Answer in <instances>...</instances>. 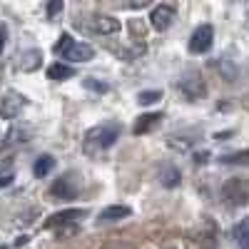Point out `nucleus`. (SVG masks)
Returning a JSON list of instances; mask_svg holds the SVG:
<instances>
[{
  "label": "nucleus",
  "mask_w": 249,
  "mask_h": 249,
  "mask_svg": "<svg viewBox=\"0 0 249 249\" xmlns=\"http://www.w3.org/2000/svg\"><path fill=\"white\" fill-rule=\"evenodd\" d=\"M120 135H122V124L115 122V120H107L102 124L90 127L88 135H85V142H88V147H92V150H110L112 144L120 140Z\"/></svg>",
  "instance_id": "nucleus-1"
},
{
  "label": "nucleus",
  "mask_w": 249,
  "mask_h": 249,
  "mask_svg": "<svg viewBox=\"0 0 249 249\" xmlns=\"http://www.w3.org/2000/svg\"><path fill=\"white\" fill-rule=\"evenodd\" d=\"M222 199L227 207H244L249 202V179L247 177H232L222 187Z\"/></svg>",
  "instance_id": "nucleus-2"
},
{
  "label": "nucleus",
  "mask_w": 249,
  "mask_h": 249,
  "mask_svg": "<svg viewBox=\"0 0 249 249\" xmlns=\"http://www.w3.org/2000/svg\"><path fill=\"white\" fill-rule=\"evenodd\" d=\"M177 90L190 100V102H197L207 95V85L199 72H184L179 80H177Z\"/></svg>",
  "instance_id": "nucleus-3"
},
{
  "label": "nucleus",
  "mask_w": 249,
  "mask_h": 249,
  "mask_svg": "<svg viewBox=\"0 0 249 249\" xmlns=\"http://www.w3.org/2000/svg\"><path fill=\"white\" fill-rule=\"evenodd\" d=\"M82 190V182L77 179L75 172H65V175H60L53 187H50V195L53 197H60V199H75Z\"/></svg>",
  "instance_id": "nucleus-4"
},
{
  "label": "nucleus",
  "mask_w": 249,
  "mask_h": 249,
  "mask_svg": "<svg viewBox=\"0 0 249 249\" xmlns=\"http://www.w3.org/2000/svg\"><path fill=\"white\" fill-rule=\"evenodd\" d=\"M25 105H28V97L23 92L8 90V92H3V97H0V117L3 120H15L20 112L25 110Z\"/></svg>",
  "instance_id": "nucleus-5"
},
{
  "label": "nucleus",
  "mask_w": 249,
  "mask_h": 249,
  "mask_svg": "<svg viewBox=\"0 0 249 249\" xmlns=\"http://www.w3.org/2000/svg\"><path fill=\"white\" fill-rule=\"evenodd\" d=\"M212 43H214V28L212 25H199L190 37V53L192 55H204V53H210Z\"/></svg>",
  "instance_id": "nucleus-6"
},
{
  "label": "nucleus",
  "mask_w": 249,
  "mask_h": 249,
  "mask_svg": "<svg viewBox=\"0 0 249 249\" xmlns=\"http://www.w3.org/2000/svg\"><path fill=\"white\" fill-rule=\"evenodd\" d=\"M175 15H177V13H175V8H172V5H167V3L155 5V8H152V13H150V25H152L155 30L164 33V30H170V28H172Z\"/></svg>",
  "instance_id": "nucleus-7"
},
{
  "label": "nucleus",
  "mask_w": 249,
  "mask_h": 249,
  "mask_svg": "<svg viewBox=\"0 0 249 249\" xmlns=\"http://www.w3.org/2000/svg\"><path fill=\"white\" fill-rule=\"evenodd\" d=\"M88 212L85 210H62V212H55L48 217L45 222V230H60V227H68V224H75L77 219H82Z\"/></svg>",
  "instance_id": "nucleus-8"
},
{
  "label": "nucleus",
  "mask_w": 249,
  "mask_h": 249,
  "mask_svg": "<svg viewBox=\"0 0 249 249\" xmlns=\"http://www.w3.org/2000/svg\"><path fill=\"white\" fill-rule=\"evenodd\" d=\"M40 65H43V53L40 50H23L18 57H15V70L20 72H35Z\"/></svg>",
  "instance_id": "nucleus-9"
},
{
  "label": "nucleus",
  "mask_w": 249,
  "mask_h": 249,
  "mask_svg": "<svg viewBox=\"0 0 249 249\" xmlns=\"http://www.w3.org/2000/svg\"><path fill=\"white\" fill-rule=\"evenodd\" d=\"M62 57L70 62H90L95 57V48L90 43H80V40H72V45L62 53Z\"/></svg>",
  "instance_id": "nucleus-10"
},
{
  "label": "nucleus",
  "mask_w": 249,
  "mask_h": 249,
  "mask_svg": "<svg viewBox=\"0 0 249 249\" xmlns=\"http://www.w3.org/2000/svg\"><path fill=\"white\" fill-rule=\"evenodd\" d=\"M90 28L95 33H100V35H115L122 28V23H120L117 18H112V15H92Z\"/></svg>",
  "instance_id": "nucleus-11"
},
{
  "label": "nucleus",
  "mask_w": 249,
  "mask_h": 249,
  "mask_svg": "<svg viewBox=\"0 0 249 249\" xmlns=\"http://www.w3.org/2000/svg\"><path fill=\"white\" fill-rule=\"evenodd\" d=\"M130 214H132V210L127 204H110V207H105V210L97 214V222L100 224H110V222H120L124 217H130Z\"/></svg>",
  "instance_id": "nucleus-12"
},
{
  "label": "nucleus",
  "mask_w": 249,
  "mask_h": 249,
  "mask_svg": "<svg viewBox=\"0 0 249 249\" xmlns=\"http://www.w3.org/2000/svg\"><path fill=\"white\" fill-rule=\"evenodd\" d=\"M160 120H162V115L160 112H147V115H140L137 120H135V124H132V132L135 135H147V132H152L157 124H160Z\"/></svg>",
  "instance_id": "nucleus-13"
},
{
  "label": "nucleus",
  "mask_w": 249,
  "mask_h": 249,
  "mask_svg": "<svg viewBox=\"0 0 249 249\" xmlns=\"http://www.w3.org/2000/svg\"><path fill=\"white\" fill-rule=\"evenodd\" d=\"M232 242L237 249H249V217L232 227Z\"/></svg>",
  "instance_id": "nucleus-14"
},
{
  "label": "nucleus",
  "mask_w": 249,
  "mask_h": 249,
  "mask_svg": "<svg viewBox=\"0 0 249 249\" xmlns=\"http://www.w3.org/2000/svg\"><path fill=\"white\" fill-rule=\"evenodd\" d=\"M48 77L55 80V82L70 80V77H75V68L72 65H65V62H55V65L48 68Z\"/></svg>",
  "instance_id": "nucleus-15"
},
{
  "label": "nucleus",
  "mask_w": 249,
  "mask_h": 249,
  "mask_svg": "<svg viewBox=\"0 0 249 249\" xmlns=\"http://www.w3.org/2000/svg\"><path fill=\"white\" fill-rule=\"evenodd\" d=\"M53 167H55V157L53 155H40L33 164V175L35 177H48L53 172Z\"/></svg>",
  "instance_id": "nucleus-16"
},
{
  "label": "nucleus",
  "mask_w": 249,
  "mask_h": 249,
  "mask_svg": "<svg viewBox=\"0 0 249 249\" xmlns=\"http://www.w3.org/2000/svg\"><path fill=\"white\" fill-rule=\"evenodd\" d=\"M179 179H182V175L177 172V167H172V164H164V167L160 170V182L164 187H170V190L179 184Z\"/></svg>",
  "instance_id": "nucleus-17"
},
{
  "label": "nucleus",
  "mask_w": 249,
  "mask_h": 249,
  "mask_svg": "<svg viewBox=\"0 0 249 249\" xmlns=\"http://www.w3.org/2000/svg\"><path fill=\"white\" fill-rule=\"evenodd\" d=\"M219 162H222V164H249V147H247V150L230 152V155H222Z\"/></svg>",
  "instance_id": "nucleus-18"
},
{
  "label": "nucleus",
  "mask_w": 249,
  "mask_h": 249,
  "mask_svg": "<svg viewBox=\"0 0 249 249\" xmlns=\"http://www.w3.org/2000/svg\"><path fill=\"white\" fill-rule=\"evenodd\" d=\"M82 85H85L88 90H92V92H97V95H102V92H107V90H110V88H107V82L95 80V77H85V80H82Z\"/></svg>",
  "instance_id": "nucleus-19"
},
{
  "label": "nucleus",
  "mask_w": 249,
  "mask_h": 249,
  "mask_svg": "<svg viewBox=\"0 0 249 249\" xmlns=\"http://www.w3.org/2000/svg\"><path fill=\"white\" fill-rule=\"evenodd\" d=\"M157 100H162V92L160 90H144V92L137 95L140 105H152V102H157Z\"/></svg>",
  "instance_id": "nucleus-20"
},
{
  "label": "nucleus",
  "mask_w": 249,
  "mask_h": 249,
  "mask_svg": "<svg viewBox=\"0 0 249 249\" xmlns=\"http://www.w3.org/2000/svg\"><path fill=\"white\" fill-rule=\"evenodd\" d=\"M25 137H28V132H23V130H10L8 135H5V147H13V144H20V142H25Z\"/></svg>",
  "instance_id": "nucleus-21"
},
{
  "label": "nucleus",
  "mask_w": 249,
  "mask_h": 249,
  "mask_svg": "<svg viewBox=\"0 0 249 249\" xmlns=\"http://www.w3.org/2000/svg\"><path fill=\"white\" fill-rule=\"evenodd\" d=\"M70 45H72V35H70V33H62V35L57 37V43H55V48H53V50H55L57 55H62Z\"/></svg>",
  "instance_id": "nucleus-22"
},
{
  "label": "nucleus",
  "mask_w": 249,
  "mask_h": 249,
  "mask_svg": "<svg viewBox=\"0 0 249 249\" xmlns=\"http://www.w3.org/2000/svg\"><path fill=\"white\" fill-rule=\"evenodd\" d=\"M55 232H57V239L72 237V234H77V224H68V227H60V230H55Z\"/></svg>",
  "instance_id": "nucleus-23"
},
{
  "label": "nucleus",
  "mask_w": 249,
  "mask_h": 249,
  "mask_svg": "<svg viewBox=\"0 0 249 249\" xmlns=\"http://www.w3.org/2000/svg\"><path fill=\"white\" fill-rule=\"evenodd\" d=\"M62 8H65V5H62V0H55V3H50V5H48V15H50V18H55L57 13H62Z\"/></svg>",
  "instance_id": "nucleus-24"
},
{
  "label": "nucleus",
  "mask_w": 249,
  "mask_h": 249,
  "mask_svg": "<svg viewBox=\"0 0 249 249\" xmlns=\"http://www.w3.org/2000/svg\"><path fill=\"white\" fill-rule=\"evenodd\" d=\"M5 40H8V28L0 23V53H3V48H5Z\"/></svg>",
  "instance_id": "nucleus-25"
},
{
  "label": "nucleus",
  "mask_w": 249,
  "mask_h": 249,
  "mask_svg": "<svg viewBox=\"0 0 249 249\" xmlns=\"http://www.w3.org/2000/svg\"><path fill=\"white\" fill-rule=\"evenodd\" d=\"M207 157H210L207 152H199V155H195V162H207Z\"/></svg>",
  "instance_id": "nucleus-26"
},
{
  "label": "nucleus",
  "mask_w": 249,
  "mask_h": 249,
  "mask_svg": "<svg viewBox=\"0 0 249 249\" xmlns=\"http://www.w3.org/2000/svg\"><path fill=\"white\" fill-rule=\"evenodd\" d=\"M13 182V177L10 175H5V177H0V187H5V184H10Z\"/></svg>",
  "instance_id": "nucleus-27"
},
{
  "label": "nucleus",
  "mask_w": 249,
  "mask_h": 249,
  "mask_svg": "<svg viewBox=\"0 0 249 249\" xmlns=\"http://www.w3.org/2000/svg\"><path fill=\"white\" fill-rule=\"evenodd\" d=\"M0 249H5V247H0Z\"/></svg>",
  "instance_id": "nucleus-28"
}]
</instances>
